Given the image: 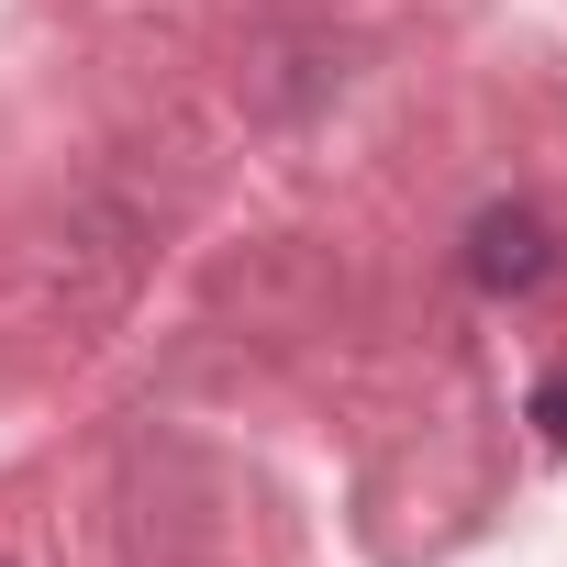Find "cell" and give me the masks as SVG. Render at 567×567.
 <instances>
[{"instance_id": "6da1fadb", "label": "cell", "mask_w": 567, "mask_h": 567, "mask_svg": "<svg viewBox=\"0 0 567 567\" xmlns=\"http://www.w3.org/2000/svg\"><path fill=\"white\" fill-rule=\"evenodd\" d=\"M467 267L489 278V290H534V278H545V234H534V212H489Z\"/></svg>"}, {"instance_id": "7a4b0ae2", "label": "cell", "mask_w": 567, "mask_h": 567, "mask_svg": "<svg viewBox=\"0 0 567 567\" xmlns=\"http://www.w3.org/2000/svg\"><path fill=\"white\" fill-rule=\"evenodd\" d=\"M534 423H545V434H567V379H545V401H534Z\"/></svg>"}]
</instances>
